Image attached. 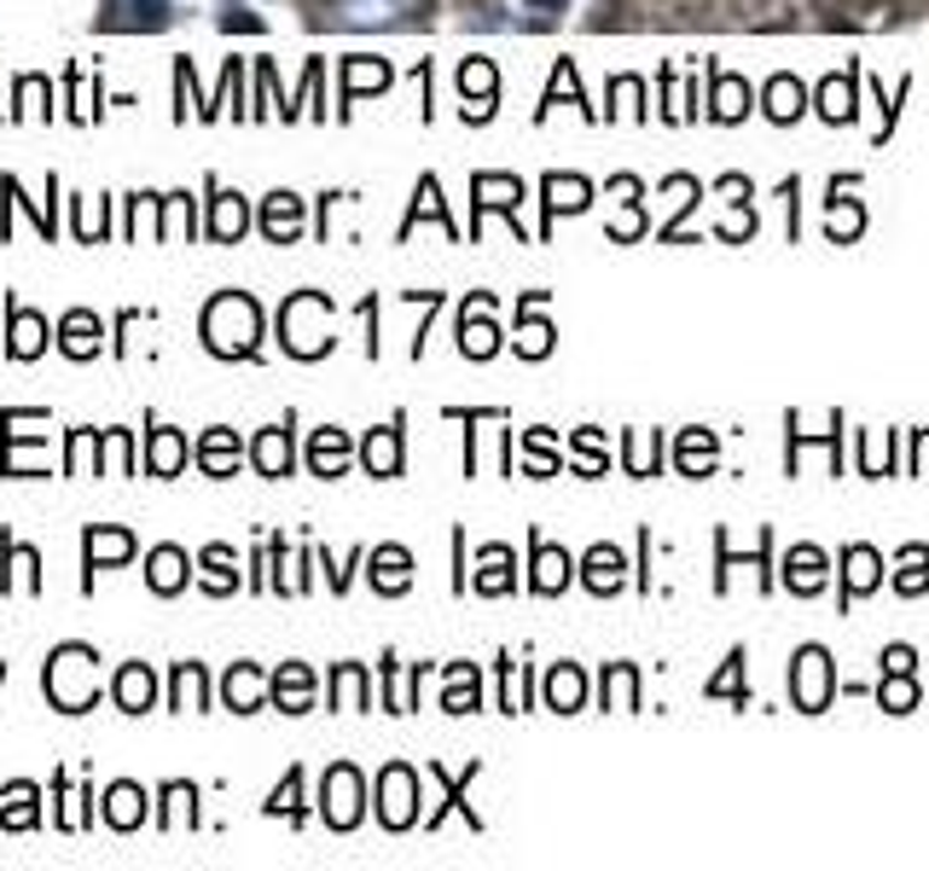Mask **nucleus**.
Instances as JSON below:
<instances>
[{
    "label": "nucleus",
    "instance_id": "nucleus-24",
    "mask_svg": "<svg viewBox=\"0 0 929 871\" xmlns=\"http://www.w3.org/2000/svg\"><path fill=\"white\" fill-rule=\"evenodd\" d=\"M383 819H390V825H407V819H413V814H407V773H401V767L390 773V807H383Z\"/></svg>",
    "mask_w": 929,
    "mask_h": 871
},
{
    "label": "nucleus",
    "instance_id": "nucleus-31",
    "mask_svg": "<svg viewBox=\"0 0 929 871\" xmlns=\"http://www.w3.org/2000/svg\"><path fill=\"white\" fill-rule=\"evenodd\" d=\"M552 697L570 708V703H575V674H558V680H552Z\"/></svg>",
    "mask_w": 929,
    "mask_h": 871
},
{
    "label": "nucleus",
    "instance_id": "nucleus-23",
    "mask_svg": "<svg viewBox=\"0 0 929 871\" xmlns=\"http://www.w3.org/2000/svg\"><path fill=\"white\" fill-rule=\"evenodd\" d=\"M35 784H12V807H7V825L12 830H24V825H35Z\"/></svg>",
    "mask_w": 929,
    "mask_h": 871
},
{
    "label": "nucleus",
    "instance_id": "nucleus-8",
    "mask_svg": "<svg viewBox=\"0 0 929 871\" xmlns=\"http://www.w3.org/2000/svg\"><path fill=\"white\" fill-rule=\"evenodd\" d=\"M152 692H157V680H152L146 662H128L123 674H116V703H123L128 715H146V708H152Z\"/></svg>",
    "mask_w": 929,
    "mask_h": 871
},
{
    "label": "nucleus",
    "instance_id": "nucleus-18",
    "mask_svg": "<svg viewBox=\"0 0 929 871\" xmlns=\"http://www.w3.org/2000/svg\"><path fill=\"white\" fill-rule=\"evenodd\" d=\"M273 692H279V703L296 715V708H309V674H302V668H286V674L273 680Z\"/></svg>",
    "mask_w": 929,
    "mask_h": 871
},
{
    "label": "nucleus",
    "instance_id": "nucleus-30",
    "mask_svg": "<svg viewBox=\"0 0 929 871\" xmlns=\"http://www.w3.org/2000/svg\"><path fill=\"white\" fill-rule=\"evenodd\" d=\"M593 587H598V593H611V587L622 581V576H611V552H593V576H587Z\"/></svg>",
    "mask_w": 929,
    "mask_h": 871
},
{
    "label": "nucleus",
    "instance_id": "nucleus-6",
    "mask_svg": "<svg viewBox=\"0 0 929 871\" xmlns=\"http://www.w3.org/2000/svg\"><path fill=\"white\" fill-rule=\"evenodd\" d=\"M58 349H65L70 360L99 355V320H93L88 309H70V314H65V326H58Z\"/></svg>",
    "mask_w": 929,
    "mask_h": 871
},
{
    "label": "nucleus",
    "instance_id": "nucleus-1",
    "mask_svg": "<svg viewBox=\"0 0 929 871\" xmlns=\"http://www.w3.org/2000/svg\"><path fill=\"white\" fill-rule=\"evenodd\" d=\"M93 651L88 645H58L53 651V662H47V697L65 708V715H82V708H93V697H99V674H93Z\"/></svg>",
    "mask_w": 929,
    "mask_h": 871
},
{
    "label": "nucleus",
    "instance_id": "nucleus-9",
    "mask_svg": "<svg viewBox=\"0 0 929 871\" xmlns=\"http://www.w3.org/2000/svg\"><path fill=\"white\" fill-rule=\"evenodd\" d=\"M146 576H152L157 593H180V587H187V552H180V546H157Z\"/></svg>",
    "mask_w": 929,
    "mask_h": 871
},
{
    "label": "nucleus",
    "instance_id": "nucleus-28",
    "mask_svg": "<svg viewBox=\"0 0 929 871\" xmlns=\"http://www.w3.org/2000/svg\"><path fill=\"white\" fill-rule=\"evenodd\" d=\"M465 93H482V99H489V93H494V70H489V65H465Z\"/></svg>",
    "mask_w": 929,
    "mask_h": 871
},
{
    "label": "nucleus",
    "instance_id": "nucleus-26",
    "mask_svg": "<svg viewBox=\"0 0 929 871\" xmlns=\"http://www.w3.org/2000/svg\"><path fill=\"white\" fill-rule=\"evenodd\" d=\"M227 703H233V708H250V703H256V674H250V668H233V674H227Z\"/></svg>",
    "mask_w": 929,
    "mask_h": 871
},
{
    "label": "nucleus",
    "instance_id": "nucleus-21",
    "mask_svg": "<svg viewBox=\"0 0 929 871\" xmlns=\"http://www.w3.org/2000/svg\"><path fill=\"white\" fill-rule=\"evenodd\" d=\"M395 459H401V442H395V431H378V436L367 442V465H372V471H383V477H390V471H395Z\"/></svg>",
    "mask_w": 929,
    "mask_h": 871
},
{
    "label": "nucleus",
    "instance_id": "nucleus-13",
    "mask_svg": "<svg viewBox=\"0 0 929 871\" xmlns=\"http://www.w3.org/2000/svg\"><path fill=\"white\" fill-rule=\"evenodd\" d=\"M372 581L383 587V593H401V587H407V552H401V546H383V552L372 558Z\"/></svg>",
    "mask_w": 929,
    "mask_h": 871
},
{
    "label": "nucleus",
    "instance_id": "nucleus-22",
    "mask_svg": "<svg viewBox=\"0 0 929 871\" xmlns=\"http://www.w3.org/2000/svg\"><path fill=\"white\" fill-rule=\"evenodd\" d=\"M791 587H796V593H814V587H819V552H814V546H802V552L791 558Z\"/></svg>",
    "mask_w": 929,
    "mask_h": 871
},
{
    "label": "nucleus",
    "instance_id": "nucleus-12",
    "mask_svg": "<svg viewBox=\"0 0 929 871\" xmlns=\"http://www.w3.org/2000/svg\"><path fill=\"white\" fill-rule=\"evenodd\" d=\"M309 459H314V471H320V477H337V471H343V459H349V442H343V431H320V436H314V448H309Z\"/></svg>",
    "mask_w": 929,
    "mask_h": 871
},
{
    "label": "nucleus",
    "instance_id": "nucleus-15",
    "mask_svg": "<svg viewBox=\"0 0 929 871\" xmlns=\"http://www.w3.org/2000/svg\"><path fill=\"white\" fill-rule=\"evenodd\" d=\"M198 459H204V471H233V465H238V442L227 436V431H210L204 436V448H198Z\"/></svg>",
    "mask_w": 929,
    "mask_h": 871
},
{
    "label": "nucleus",
    "instance_id": "nucleus-10",
    "mask_svg": "<svg viewBox=\"0 0 929 871\" xmlns=\"http://www.w3.org/2000/svg\"><path fill=\"white\" fill-rule=\"evenodd\" d=\"M261 227H268V238H296V227H302L296 198H291V192H273L268 210H261Z\"/></svg>",
    "mask_w": 929,
    "mask_h": 871
},
{
    "label": "nucleus",
    "instance_id": "nucleus-3",
    "mask_svg": "<svg viewBox=\"0 0 929 871\" xmlns=\"http://www.w3.org/2000/svg\"><path fill=\"white\" fill-rule=\"evenodd\" d=\"M82 552H88V576H82V587H93V570H105V563L134 558V535H128V529H88Z\"/></svg>",
    "mask_w": 929,
    "mask_h": 871
},
{
    "label": "nucleus",
    "instance_id": "nucleus-29",
    "mask_svg": "<svg viewBox=\"0 0 929 871\" xmlns=\"http://www.w3.org/2000/svg\"><path fill=\"white\" fill-rule=\"evenodd\" d=\"M268 814H291V819H296V773L286 779V790H273V802H268Z\"/></svg>",
    "mask_w": 929,
    "mask_h": 871
},
{
    "label": "nucleus",
    "instance_id": "nucleus-17",
    "mask_svg": "<svg viewBox=\"0 0 929 871\" xmlns=\"http://www.w3.org/2000/svg\"><path fill=\"white\" fill-rule=\"evenodd\" d=\"M175 708H204V668L198 662L175 668Z\"/></svg>",
    "mask_w": 929,
    "mask_h": 871
},
{
    "label": "nucleus",
    "instance_id": "nucleus-14",
    "mask_svg": "<svg viewBox=\"0 0 929 871\" xmlns=\"http://www.w3.org/2000/svg\"><path fill=\"white\" fill-rule=\"evenodd\" d=\"M256 465L268 477H286V465H291V442H286V431H261V442H256Z\"/></svg>",
    "mask_w": 929,
    "mask_h": 871
},
{
    "label": "nucleus",
    "instance_id": "nucleus-20",
    "mask_svg": "<svg viewBox=\"0 0 929 871\" xmlns=\"http://www.w3.org/2000/svg\"><path fill=\"white\" fill-rule=\"evenodd\" d=\"M180 459H187V448H180V436L157 431V436H152V471H157V477H169Z\"/></svg>",
    "mask_w": 929,
    "mask_h": 871
},
{
    "label": "nucleus",
    "instance_id": "nucleus-2",
    "mask_svg": "<svg viewBox=\"0 0 929 871\" xmlns=\"http://www.w3.org/2000/svg\"><path fill=\"white\" fill-rule=\"evenodd\" d=\"M204 337L215 355H250L256 349V302L250 297H215L204 314Z\"/></svg>",
    "mask_w": 929,
    "mask_h": 871
},
{
    "label": "nucleus",
    "instance_id": "nucleus-27",
    "mask_svg": "<svg viewBox=\"0 0 929 871\" xmlns=\"http://www.w3.org/2000/svg\"><path fill=\"white\" fill-rule=\"evenodd\" d=\"M76 233H82L88 245H93V238L105 233V210H99V204H82V215H76Z\"/></svg>",
    "mask_w": 929,
    "mask_h": 871
},
{
    "label": "nucleus",
    "instance_id": "nucleus-4",
    "mask_svg": "<svg viewBox=\"0 0 929 871\" xmlns=\"http://www.w3.org/2000/svg\"><path fill=\"white\" fill-rule=\"evenodd\" d=\"M7 320H12L7 349H12L18 360H30V355L47 349V320H42V314H30V309H18V302H7Z\"/></svg>",
    "mask_w": 929,
    "mask_h": 871
},
{
    "label": "nucleus",
    "instance_id": "nucleus-7",
    "mask_svg": "<svg viewBox=\"0 0 929 871\" xmlns=\"http://www.w3.org/2000/svg\"><path fill=\"white\" fill-rule=\"evenodd\" d=\"M65 471L70 477H99V471H105V436H99V431H88V424H76V431H70V454H65Z\"/></svg>",
    "mask_w": 929,
    "mask_h": 871
},
{
    "label": "nucleus",
    "instance_id": "nucleus-11",
    "mask_svg": "<svg viewBox=\"0 0 929 871\" xmlns=\"http://www.w3.org/2000/svg\"><path fill=\"white\" fill-rule=\"evenodd\" d=\"M105 819H111L116 830H134L139 819H146V790H134V784H116V790H111V807H105Z\"/></svg>",
    "mask_w": 929,
    "mask_h": 871
},
{
    "label": "nucleus",
    "instance_id": "nucleus-19",
    "mask_svg": "<svg viewBox=\"0 0 929 871\" xmlns=\"http://www.w3.org/2000/svg\"><path fill=\"white\" fill-rule=\"evenodd\" d=\"M123 24L134 30H164L169 24V0H128V18Z\"/></svg>",
    "mask_w": 929,
    "mask_h": 871
},
{
    "label": "nucleus",
    "instance_id": "nucleus-16",
    "mask_svg": "<svg viewBox=\"0 0 929 871\" xmlns=\"http://www.w3.org/2000/svg\"><path fill=\"white\" fill-rule=\"evenodd\" d=\"M210 233L215 238H238L245 233V204L233 192H215V215H210Z\"/></svg>",
    "mask_w": 929,
    "mask_h": 871
},
{
    "label": "nucleus",
    "instance_id": "nucleus-25",
    "mask_svg": "<svg viewBox=\"0 0 929 871\" xmlns=\"http://www.w3.org/2000/svg\"><path fill=\"white\" fill-rule=\"evenodd\" d=\"M204 581H210V593H227V587H233V570H227V546H210V552H204Z\"/></svg>",
    "mask_w": 929,
    "mask_h": 871
},
{
    "label": "nucleus",
    "instance_id": "nucleus-5",
    "mask_svg": "<svg viewBox=\"0 0 929 871\" xmlns=\"http://www.w3.org/2000/svg\"><path fill=\"white\" fill-rule=\"evenodd\" d=\"M360 779H355V767H332V779H326V819L332 825H355V814H360Z\"/></svg>",
    "mask_w": 929,
    "mask_h": 871
}]
</instances>
